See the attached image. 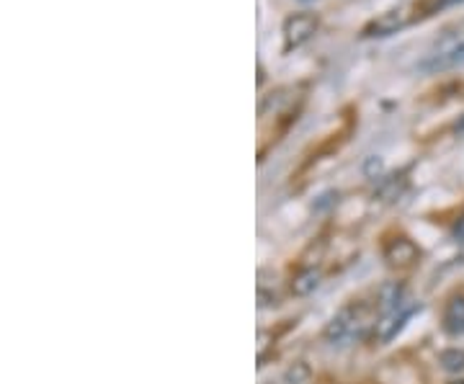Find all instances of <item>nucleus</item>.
<instances>
[{
	"mask_svg": "<svg viewBox=\"0 0 464 384\" xmlns=\"http://www.w3.org/2000/svg\"><path fill=\"white\" fill-rule=\"evenodd\" d=\"M457 65H464V21L454 24L433 42L426 60L420 62V70L436 72V70H449Z\"/></svg>",
	"mask_w": 464,
	"mask_h": 384,
	"instance_id": "obj_1",
	"label": "nucleus"
},
{
	"mask_svg": "<svg viewBox=\"0 0 464 384\" xmlns=\"http://www.w3.org/2000/svg\"><path fill=\"white\" fill-rule=\"evenodd\" d=\"M317 32V18L310 14H295L284 21V50L292 52L302 47L304 42L313 39V34Z\"/></svg>",
	"mask_w": 464,
	"mask_h": 384,
	"instance_id": "obj_2",
	"label": "nucleus"
},
{
	"mask_svg": "<svg viewBox=\"0 0 464 384\" xmlns=\"http://www.w3.org/2000/svg\"><path fill=\"white\" fill-rule=\"evenodd\" d=\"M364 310L362 307H346L338 318H333V322L328 325V331H325V338L331 341V343H341V341H346V338H353V335H359V331L364 328Z\"/></svg>",
	"mask_w": 464,
	"mask_h": 384,
	"instance_id": "obj_3",
	"label": "nucleus"
},
{
	"mask_svg": "<svg viewBox=\"0 0 464 384\" xmlns=\"http://www.w3.org/2000/svg\"><path fill=\"white\" fill-rule=\"evenodd\" d=\"M411 312H413V307H402V302H398V297H395V300L390 302V310L377 322V335H380L382 341H390L402 328V322L411 318Z\"/></svg>",
	"mask_w": 464,
	"mask_h": 384,
	"instance_id": "obj_4",
	"label": "nucleus"
},
{
	"mask_svg": "<svg viewBox=\"0 0 464 384\" xmlns=\"http://www.w3.org/2000/svg\"><path fill=\"white\" fill-rule=\"evenodd\" d=\"M405 21H408L405 8H392V11L382 14L380 18H374L364 29V36H390L398 32L400 26H405Z\"/></svg>",
	"mask_w": 464,
	"mask_h": 384,
	"instance_id": "obj_5",
	"label": "nucleus"
},
{
	"mask_svg": "<svg viewBox=\"0 0 464 384\" xmlns=\"http://www.w3.org/2000/svg\"><path fill=\"white\" fill-rule=\"evenodd\" d=\"M444 328L449 335H462L464 333V297H457L447 304L444 312Z\"/></svg>",
	"mask_w": 464,
	"mask_h": 384,
	"instance_id": "obj_6",
	"label": "nucleus"
},
{
	"mask_svg": "<svg viewBox=\"0 0 464 384\" xmlns=\"http://www.w3.org/2000/svg\"><path fill=\"white\" fill-rule=\"evenodd\" d=\"M317 279H320V276H317L315 271H304L297 282H295V292H297V294H310V292L317 289V284H320Z\"/></svg>",
	"mask_w": 464,
	"mask_h": 384,
	"instance_id": "obj_7",
	"label": "nucleus"
},
{
	"mask_svg": "<svg viewBox=\"0 0 464 384\" xmlns=\"http://www.w3.org/2000/svg\"><path fill=\"white\" fill-rule=\"evenodd\" d=\"M439 359H441V364H444V369H449V371H462L464 369V351L451 349V351L441 353Z\"/></svg>",
	"mask_w": 464,
	"mask_h": 384,
	"instance_id": "obj_8",
	"label": "nucleus"
},
{
	"mask_svg": "<svg viewBox=\"0 0 464 384\" xmlns=\"http://www.w3.org/2000/svg\"><path fill=\"white\" fill-rule=\"evenodd\" d=\"M451 384H464V379H457V382H451Z\"/></svg>",
	"mask_w": 464,
	"mask_h": 384,
	"instance_id": "obj_9",
	"label": "nucleus"
}]
</instances>
